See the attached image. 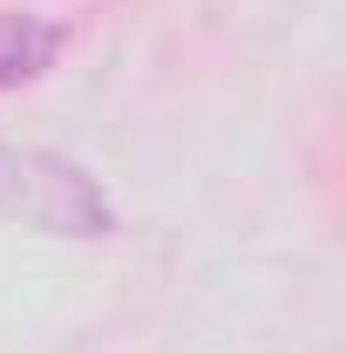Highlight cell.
Instances as JSON below:
<instances>
[{"label": "cell", "instance_id": "7a4b0ae2", "mask_svg": "<svg viewBox=\"0 0 346 353\" xmlns=\"http://www.w3.org/2000/svg\"><path fill=\"white\" fill-rule=\"evenodd\" d=\"M54 54H61V28H54V21L0 7V88L34 82V75H41Z\"/></svg>", "mask_w": 346, "mask_h": 353}, {"label": "cell", "instance_id": "6da1fadb", "mask_svg": "<svg viewBox=\"0 0 346 353\" xmlns=\"http://www.w3.org/2000/svg\"><path fill=\"white\" fill-rule=\"evenodd\" d=\"M0 218L48 231V238H109V197L95 176L48 150H7L0 143Z\"/></svg>", "mask_w": 346, "mask_h": 353}]
</instances>
